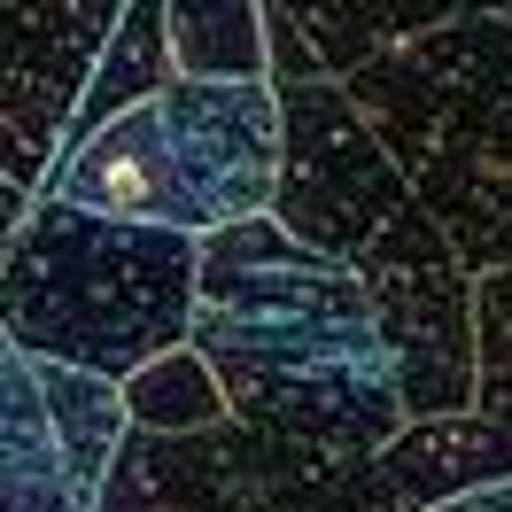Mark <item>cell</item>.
Returning <instances> with one entry per match:
<instances>
[{
	"instance_id": "6da1fadb",
	"label": "cell",
	"mask_w": 512,
	"mask_h": 512,
	"mask_svg": "<svg viewBox=\"0 0 512 512\" xmlns=\"http://www.w3.org/2000/svg\"><path fill=\"white\" fill-rule=\"evenodd\" d=\"M187 350L210 365L225 412L280 443L381 458L412 419L381 303L272 210L202 241Z\"/></svg>"
},
{
	"instance_id": "7a4b0ae2",
	"label": "cell",
	"mask_w": 512,
	"mask_h": 512,
	"mask_svg": "<svg viewBox=\"0 0 512 512\" xmlns=\"http://www.w3.org/2000/svg\"><path fill=\"white\" fill-rule=\"evenodd\" d=\"M280 86V194L272 218L295 241L334 256L381 303L388 342L404 357L412 419L474 412V272L450 233L381 156L350 94L334 78H272Z\"/></svg>"
},
{
	"instance_id": "3957f363",
	"label": "cell",
	"mask_w": 512,
	"mask_h": 512,
	"mask_svg": "<svg viewBox=\"0 0 512 512\" xmlns=\"http://www.w3.org/2000/svg\"><path fill=\"white\" fill-rule=\"evenodd\" d=\"M342 94L458 264L474 280L512 264V0L373 55Z\"/></svg>"
},
{
	"instance_id": "277c9868",
	"label": "cell",
	"mask_w": 512,
	"mask_h": 512,
	"mask_svg": "<svg viewBox=\"0 0 512 512\" xmlns=\"http://www.w3.org/2000/svg\"><path fill=\"white\" fill-rule=\"evenodd\" d=\"M194 264V233L32 194V218L0 256V342L125 388L163 350H187Z\"/></svg>"
},
{
	"instance_id": "5b68a950",
	"label": "cell",
	"mask_w": 512,
	"mask_h": 512,
	"mask_svg": "<svg viewBox=\"0 0 512 512\" xmlns=\"http://www.w3.org/2000/svg\"><path fill=\"white\" fill-rule=\"evenodd\" d=\"M55 202L210 241L280 194V86L272 78H171L125 117L55 156Z\"/></svg>"
},
{
	"instance_id": "8992f818",
	"label": "cell",
	"mask_w": 512,
	"mask_h": 512,
	"mask_svg": "<svg viewBox=\"0 0 512 512\" xmlns=\"http://www.w3.org/2000/svg\"><path fill=\"white\" fill-rule=\"evenodd\" d=\"M101 512H412L381 458L311 450L218 419L202 435H125Z\"/></svg>"
},
{
	"instance_id": "52a82bcc",
	"label": "cell",
	"mask_w": 512,
	"mask_h": 512,
	"mask_svg": "<svg viewBox=\"0 0 512 512\" xmlns=\"http://www.w3.org/2000/svg\"><path fill=\"white\" fill-rule=\"evenodd\" d=\"M125 435L117 381L0 350V512H101Z\"/></svg>"
},
{
	"instance_id": "ba28073f",
	"label": "cell",
	"mask_w": 512,
	"mask_h": 512,
	"mask_svg": "<svg viewBox=\"0 0 512 512\" xmlns=\"http://www.w3.org/2000/svg\"><path fill=\"white\" fill-rule=\"evenodd\" d=\"M125 0H0V179L47 187Z\"/></svg>"
},
{
	"instance_id": "9c48e42d",
	"label": "cell",
	"mask_w": 512,
	"mask_h": 512,
	"mask_svg": "<svg viewBox=\"0 0 512 512\" xmlns=\"http://www.w3.org/2000/svg\"><path fill=\"white\" fill-rule=\"evenodd\" d=\"M481 8H505V0H264L272 24H288L303 39V55L319 78H350L365 70L373 55L404 47L419 32H443L458 16H481Z\"/></svg>"
},
{
	"instance_id": "30bf717a",
	"label": "cell",
	"mask_w": 512,
	"mask_h": 512,
	"mask_svg": "<svg viewBox=\"0 0 512 512\" xmlns=\"http://www.w3.org/2000/svg\"><path fill=\"white\" fill-rule=\"evenodd\" d=\"M388 489L412 512H435L443 497H466L481 481L512 474V435L489 427L481 412H443V419H404V435L381 450Z\"/></svg>"
},
{
	"instance_id": "8fae6325",
	"label": "cell",
	"mask_w": 512,
	"mask_h": 512,
	"mask_svg": "<svg viewBox=\"0 0 512 512\" xmlns=\"http://www.w3.org/2000/svg\"><path fill=\"white\" fill-rule=\"evenodd\" d=\"M171 78H179V70H171V39H163V0H125L94 78H86V101H78V117H70L63 148H78L86 132H101L109 117H125L132 101H148L156 86H171Z\"/></svg>"
},
{
	"instance_id": "7c38bea8",
	"label": "cell",
	"mask_w": 512,
	"mask_h": 512,
	"mask_svg": "<svg viewBox=\"0 0 512 512\" xmlns=\"http://www.w3.org/2000/svg\"><path fill=\"white\" fill-rule=\"evenodd\" d=\"M163 39L179 78H272L264 0H163Z\"/></svg>"
},
{
	"instance_id": "4fadbf2b",
	"label": "cell",
	"mask_w": 512,
	"mask_h": 512,
	"mask_svg": "<svg viewBox=\"0 0 512 512\" xmlns=\"http://www.w3.org/2000/svg\"><path fill=\"white\" fill-rule=\"evenodd\" d=\"M125 419H132V435H202V427H218L233 412H225V396L202 357L163 350L156 365H140L125 381Z\"/></svg>"
},
{
	"instance_id": "5bb4252c",
	"label": "cell",
	"mask_w": 512,
	"mask_h": 512,
	"mask_svg": "<svg viewBox=\"0 0 512 512\" xmlns=\"http://www.w3.org/2000/svg\"><path fill=\"white\" fill-rule=\"evenodd\" d=\"M474 412L512 435V264L474 280Z\"/></svg>"
},
{
	"instance_id": "9a60e30c",
	"label": "cell",
	"mask_w": 512,
	"mask_h": 512,
	"mask_svg": "<svg viewBox=\"0 0 512 512\" xmlns=\"http://www.w3.org/2000/svg\"><path fill=\"white\" fill-rule=\"evenodd\" d=\"M435 512H512V474L481 481V489H466V497H443Z\"/></svg>"
},
{
	"instance_id": "2e32d148",
	"label": "cell",
	"mask_w": 512,
	"mask_h": 512,
	"mask_svg": "<svg viewBox=\"0 0 512 512\" xmlns=\"http://www.w3.org/2000/svg\"><path fill=\"white\" fill-rule=\"evenodd\" d=\"M32 218V187H16V179H0V256H8V241H16V225ZM8 350V342H0Z\"/></svg>"
}]
</instances>
